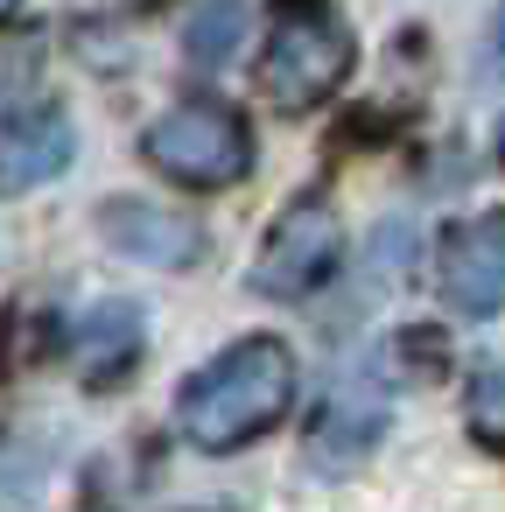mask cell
I'll return each instance as SVG.
<instances>
[{
	"label": "cell",
	"mask_w": 505,
	"mask_h": 512,
	"mask_svg": "<svg viewBox=\"0 0 505 512\" xmlns=\"http://www.w3.org/2000/svg\"><path fill=\"white\" fill-rule=\"evenodd\" d=\"M295 400V351L281 337H239L232 351H218L211 365H197L176 393V428L225 456L246 449L253 435H267Z\"/></svg>",
	"instance_id": "obj_1"
},
{
	"label": "cell",
	"mask_w": 505,
	"mask_h": 512,
	"mask_svg": "<svg viewBox=\"0 0 505 512\" xmlns=\"http://www.w3.org/2000/svg\"><path fill=\"white\" fill-rule=\"evenodd\" d=\"M358 64V43L330 0H274L267 15V57H260V92L281 113L323 106Z\"/></svg>",
	"instance_id": "obj_2"
},
{
	"label": "cell",
	"mask_w": 505,
	"mask_h": 512,
	"mask_svg": "<svg viewBox=\"0 0 505 512\" xmlns=\"http://www.w3.org/2000/svg\"><path fill=\"white\" fill-rule=\"evenodd\" d=\"M141 155H148L169 183H183V190H225V183H239V176L253 169V134H246V120H239L232 106H218V99H183V106H169V113L141 134Z\"/></svg>",
	"instance_id": "obj_3"
},
{
	"label": "cell",
	"mask_w": 505,
	"mask_h": 512,
	"mask_svg": "<svg viewBox=\"0 0 505 512\" xmlns=\"http://www.w3.org/2000/svg\"><path fill=\"white\" fill-rule=\"evenodd\" d=\"M337 253H344L337 211L316 204V197H302V204H288V211L267 225V239H260V253H253V295L302 302V295H316V288L337 274Z\"/></svg>",
	"instance_id": "obj_4"
},
{
	"label": "cell",
	"mask_w": 505,
	"mask_h": 512,
	"mask_svg": "<svg viewBox=\"0 0 505 512\" xmlns=\"http://www.w3.org/2000/svg\"><path fill=\"white\" fill-rule=\"evenodd\" d=\"M435 288L463 316H498L505 309V218L456 225L435 253Z\"/></svg>",
	"instance_id": "obj_5"
},
{
	"label": "cell",
	"mask_w": 505,
	"mask_h": 512,
	"mask_svg": "<svg viewBox=\"0 0 505 512\" xmlns=\"http://www.w3.org/2000/svg\"><path fill=\"white\" fill-rule=\"evenodd\" d=\"M379 428H386V386L372 372H344L309 421V463L316 470H351L379 442Z\"/></svg>",
	"instance_id": "obj_6"
},
{
	"label": "cell",
	"mask_w": 505,
	"mask_h": 512,
	"mask_svg": "<svg viewBox=\"0 0 505 512\" xmlns=\"http://www.w3.org/2000/svg\"><path fill=\"white\" fill-rule=\"evenodd\" d=\"M78 155V127L64 106H29L0 120V197H22L36 183H57Z\"/></svg>",
	"instance_id": "obj_7"
},
{
	"label": "cell",
	"mask_w": 505,
	"mask_h": 512,
	"mask_svg": "<svg viewBox=\"0 0 505 512\" xmlns=\"http://www.w3.org/2000/svg\"><path fill=\"white\" fill-rule=\"evenodd\" d=\"M99 239L120 246L127 260H148V267H197L204 260V225L183 218V211L141 204V197L99 204Z\"/></svg>",
	"instance_id": "obj_8"
},
{
	"label": "cell",
	"mask_w": 505,
	"mask_h": 512,
	"mask_svg": "<svg viewBox=\"0 0 505 512\" xmlns=\"http://www.w3.org/2000/svg\"><path fill=\"white\" fill-rule=\"evenodd\" d=\"M141 344H148V323H141L134 302H99V309L78 323V337H71L78 372H85L92 386H113V379L141 358Z\"/></svg>",
	"instance_id": "obj_9"
},
{
	"label": "cell",
	"mask_w": 505,
	"mask_h": 512,
	"mask_svg": "<svg viewBox=\"0 0 505 512\" xmlns=\"http://www.w3.org/2000/svg\"><path fill=\"white\" fill-rule=\"evenodd\" d=\"M246 22H253L246 0H211V8H197L190 29H183V57L197 71H225L239 57V43H246Z\"/></svg>",
	"instance_id": "obj_10"
},
{
	"label": "cell",
	"mask_w": 505,
	"mask_h": 512,
	"mask_svg": "<svg viewBox=\"0 0 505 512\" xmlns=\"http://www.w3.org/2000/svg\"><path fill=\"white\" fill-rule=\"evenodd\" d=\"M463 414H470V435H477L484 449H505V365H484V372H470Z\"/></svg>",
	"instance_id": "obj_11"
},
{
	"label": "cell",
	"mask_w": 505,
	"mask_h": 512,
	"mask_svg": "<svg viewBox=\"0 0 505 512\" xmlns=\"http://www.w3.org/2000/svg\"><path fill=\"white\" fill-rule=\"evenodd\" d=\"M15 8H22V0H0V22H8V15H15Z\"/></svg>",
	"instance_id": "obj_12"
},
{
	"label": "cell",
	"mask_w": 505,
	"mask_h": 512,
	"mask_svg": "<svg viewBox=\"0 0 505 512\" xmlns=\"http://www.w3.org/2000/svg\"><path fill=\"white\" fill-rule=\"evenodd\" d=\"M498 155H505V120H498Z\"/></svg>",
	"instance_id": "obj_13"
}]
</instances>
